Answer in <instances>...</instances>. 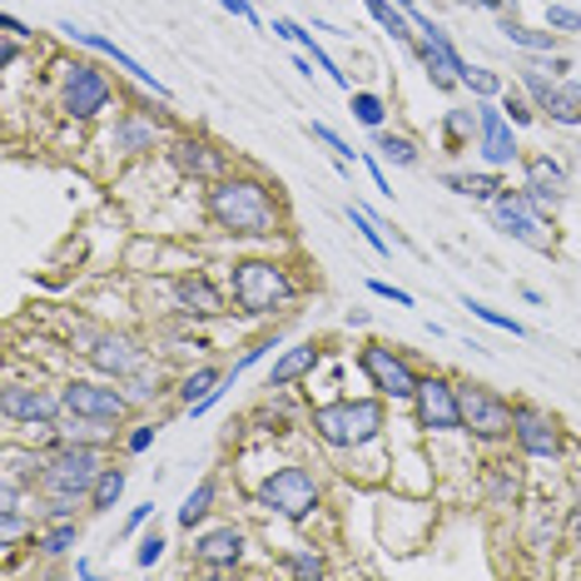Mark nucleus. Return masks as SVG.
<instances>
[{"label":"nucleus","mask_w":581,"mask_h":581,"mask_svg":"<svg viewBox=\"0 0 581 581\" xmlns=\"http://www.w3.org/2000/svg\"><path fill=\"white\" fill-rule=\"evenodd\" d=\"M492 219H497V229L507 234V239L527 244V249H537V254L557 249V239L547 234V209H541L527 190H502L497 200H492Z\"/></svg>","instance_id":"obj_6"},{"label":"nucleus","mask_w":581,"mask_h":581,"mask_svg":"<svg viewBox=\"0 0 581 581\" xmlns=\"http://www.w3.org/2000/svg\"><path fill=\"white\" fill-rule=\"evenodd\" d=\"M537 110H547L557 125H581V95L571 90V85H567V90H561V85H557V90H551L547 100L537 105Z\"/></svg>","instance_id":"obj_29"},{"label":"nucleus","mask_w":581,"mask_h":581,"mask_svg":"<svg viewBox=\"0 0 581 581\" xmlns=\"http://www.w3.org/2000/svg\"><path fill=\"white\" fill-rule=\"evenodd\" d=\"M309 135H313V140H319V144H323V150H333V160H353V150H348V144L338 140V135L329 130V125H319V120H313V125H309Z\"/></svg>","instance_id":"obj_41"},{"label":"nucleus","mask_w":581,"mask_h":581,"mask_svg":"<svg viewBox=\"0 0 581 581\" xmlns=\"http://www.w3.org/2000/svg\"><path fill=\"white\" fill-rule=\"evenodd\" d=\"M174 293H180V309L190 313V319H219V313H229L224 309V293L214 289L204 273H184V279L174 283Z\"/></svg>","instance_id":"obj_20"},{"label":"nucleus","mask_w":581,"mask_h":581,"mask_svg":"<svg viewBox=\"0 0 581 581\" xmlns=\"http://www.w3.org/2000/svg\"><path fill=\"white\" fill-rule=\"evenodd\" d=\"M368 289L378 293V299H392L398 309H412V293L408 289H392V283H383V279H368Z\"/></svg>","instance_id":"obj_46"},{"label":"nucleus","mask_w":581,"mask_h":581,"mask_svg":"<svg viewBox=\"0 0 581 581\" xmlns=\"http://www.w3.org/2000/svg\"><path fill=\"white\" fill-rule=\"evenodd\" d=\"M412 412H418V428L428 432H462V402H458V383L452 378H418L412 392Z\"/></svg>","instance_id":"obj_11"},{"label":"nucleus","mask_w":581,"mask_h":581,"mask_svg":"<svg viewBox=\"0 0 581 581\" xmlns=\"http://www.w3.org/2000/svg\"><path fill=\"white\" fill-rule=\"evenodd\" d=\"M110 105V80H105L100 65L90 61H75L65 65V80H61V110L71 120H95V115Z\"/></svg>","instance_id":"obj_10"},{"label":"nucleus","mask_w":581,"mask_h":581,"mask_svg":"<svg viewBox=\"0 0 581 581\" xmlns=\"http://www.w3.org/2000/svg\"><path fill=\"white\" fill-rule=\"evenodd\" d=\"M234 283V303H239V313H249V319H263V313L283 309V303L299 293V283H293V273L283 269V263L273 259H239L229 273Z\"/></svg>","instance_id":"obj_3"},{"label":"nucleus","mask_w":581,"mask_h":581,"mask_svg":"<svg viewBox=\"0 0 581 581\" xmlns=\"http://www.w3.org/2000/svg\"><path fill=\"white\" fill-rule=\"evenodd\" d=\"M259 507L279 512L283 521H309L319 512V482L309 467H279L259 482Z\"/></svg>","instance_id":"obj_7"},{"label":"nucleus","mask_w":581,"mask_h":581,"mask_svg":"<svg viewBox=\"0 0 581 581\" xmlns=\"http://www.w3.org/2000/svg\"><path fill=\"white\" fill-rule=\"evenodd\" d=\"M458 402H462V432H472L477 442L512 438L517 402H507L502 392H492L487 383H458Z\"/></svg>","instance_id":"obj_5"},{"label":"nucleus","mask_w":581,"mask_h":581,"mask_svg":"<svg viewBox=\"0 0 581 581\" xmlns=\"http://www.w3.org/2000/svg\"><path fill=\"white\" fill-rule=\"evenodd\" d=\"M224 378H229L224 368H194L190 378L180 383V402H184V408H194V402H204V398H209V392L219 388Z\"/></svg>","instance_id":"obj_27"},{"label":"nucleus","mask_w":581,"mask_h":581,"mask_svg":"<svg viewBox=\"0 0 581 581\" xmlns=\"http://www.w3.org/2000/svg\"><path fill=\"white\" fill-rule=\"evenodd\" d=\"M442 184H448V190H458V194H472V200H487V204L502 194V184L492 180V174H448Z\"/></svg>","instance_id":"obj_33"},{"label":"nucleus","mask_w":581,"mask_h":581,"mask_svg":"<svg viewBox=\"0 0 581 581\" xmlns=\"http://www.w3.org/2000/svg\"><path fill=\"white\" fill-rule=\"evenodd\" d=\"M348 219H353V229H358V234H363V239H368V244H373V249H378V254H392V244H388V234H383V224H378V219H373V214H368V209H358V204H348Z\"/></svg>","instance_id":"obj_35"},{"label":"nucleus","mask_w":581,"mask_h":581,"mask_svg":"<svg viewBox=\"0 0 581 581\" xmlns=\"http://www.w3.org/2000/svg\"><path fill=\"white\" fill-rule=\"evenodd\" d=\"M239 557H244V531L239 527H214V531H204V537L194 541V561L209 567V571L239 567Z\"/></svg>","instance_id":"obj_17"},{"label":"nucleus","mask_w":581,"mask_h":581,"mask_svg":"<svg viewBox=\"0 0 581 581\" xmlns=\"http://www.w3.org/2000/svg\"><path fill=\"white\" fill-rule=\"evenodd\" d=\"M373 150L383 154V160L388 164H402V170H418V144L408 140V135H378V140H373Z\"/></svg>","instance_id":"obj_28"},{"label":"nucleus","mask_w":581,"mask_h":581,"mask_svg":"<svg viewBox=\"0 0 581 581\" xmlns=\"http://www.w3.org/2000/svg\"><path fill=\"white\" fill-rule=\"evenodd\" d=\"M273 35H283V41H299L303 51H309L313 61H319V71H329V80H333V85H343V90H353V85H348V75H343L338 65H333V55L323 51L319 41H313V31H309V25H299V21H273Z\"/></svg>","instance_id":"obj_22"},{"label":"nucleus","mask_w":581,"mask_h":581,"mask_svg":"<svg viewBox=\"0 0 581 581\" xmlns=\"http://www.w3.org/2000/svg\"><path fill=\"white\" fill-rule=\"evenodd\" d=\"M512 438L527 458H557L561 452V428L547 408L537 402H517V418H512Z\"/></svg>","instance_id":"obj_12"},{"label":"nucleus","mask_w":581,"mask_h":581,"mask_svg":"<svg viewBox=\"0 0 581 581\" xmlns=\"http://www.w3.org/2000/svg\"><path fill=\"white\" fill-rule=\"evenodd\" d=\"M502 35H507L517 51H527V55H551V45H557V31H531V25H521V21H502Z\"/></svg>","instance_id":"obj_23"},{"label":"nucleus","mask_w":581,"mask_h":581,"mask_svg":"<svg viewBox=\"0 0 581 581\" xmlns=\"http://www.w3.org/2000/svg\"><path fill=\"white\" fill-rule=\"evenodd\" d=\"M269 348H279V343H273V338H254L249 348H244V358H239V363H234V368H229V378H239L244 368H254V363H259V358H263V353H269Z\"/></svg>","instance_id":"obj_44"},{"label":"nucleus","mask_w":581,"mask_h":581,"mask_svg":"<svg viewBox=\"0 0 581 581\" xmlns=\"http://www.w3.org/2000/svg\"><path fill=\"white\" fill-rule=\"evenodd\" d=\"M368 174H373V184H378L383 200H392V184H388V174H383V164H378V160H368Z\"/></svg>","instance_id":"obj_50"},{"label":"nucleus","mask_w":581,"mask_h":581,"mask_svg":"<svg viewBox=\"0 0 581 581\" xmlns=\"http://www.w3.org/2000/svg\"><path fill=\"white\" fill-rule=\"evenodd\" d=\"M467 140H477V115L472 110H448V144L462 150Z\"/></svg>","instance_id":"obj_36"},{"label":"nucleus","mask_w":581,"mask_h":581,"mask_svg":"<svg viewBox=\"0 0 581 581\" xmlns=\"http://www.w3.org/2000/svg\"><path fill=\"white\" fill-rule=\"evenodd\" d=\"M383 402L378 398H338V402H323L313 408V432H319L329 448L338 452H353V448H368L373 438L383 432Z\"/></svg>","instance_id":"obj_2"},{"label":"nucleus","mask_w":581,"mask_h":581,"mask_svg":"<svg viewBox=\"0 0 581 581\" xmlns=\"http://www.w3.org/2000/svg\"><path fill=\"white\" fill-rule=\"evenodd\" d=\"M160 557H164V537L160 531H150V537L140 541V551H135V561H140V567H154Z\"/></svg>","instance_id":"obj_45"},{"label":"nucleus","mask_w":581,"mask_h":581,"mask_svg":"<svg viewBox=\"0 0 581 581\" xmlns=\"http://www.w3.org/2000/svg\"><path fill=\"white\" fill-rule=\"evenodd\" d=\"M502 110H507V120H512V125H531V110H537V105H527L521 95L502 90Z\"/></svg>","instance_id":"obj_43"},{"label":"nucleus","mask_w":581,"mask_h":581,"mask_svg":"<svg viewBox=\"0 0 581 581\" xmlns=\"http://www.w3.org/2000/svg\"><path fill=\"white\" fill-rule=\"evenodd\" d=\"M125 482H130V472L125 467H105L100 477H95V487H90V512H110L115 502H120Z\"/></svg>","instance_id":"obj_26"},{"label":"nucleus","mask_w":581,"mask_h":581,"mask_svg":"<svg viewBox=\"0 0 581 581\" xmlns=\"http://www.w3.org/2000/svg\"><path fill=\"white\" fill-rule=\"evenodd\" d=\"M219 6H224V11H229V15H239V21L259 25V15H254V6H249V0H219Z\"/></svg>","instance_id":"obj_48"},{"label":"nucleus","mask_w":581,"mask_h":581,"mask_svg":"<svg viewBox=\"0 0 581 581\" xmlns=\"http://www.w3.org/2000/svg\"><path fill=\"white\" fill-rule=\"evenodd\" d=\"M214 497H219V482H214V477H204L200 487H194L190 497H184V507H180V527H184V531H194V527H200V521L209 517Z\"/></svg>","instance_id":"obj_24"},{"label":"nucleus","mask_w":581,"mask_h":581,"mask_svg":"<svg viewBox=\"0 0 581 581\" xmlns=\"http://www.w3.org/2000/svg\"><path fill=\"white\" fill-rule=\"evenodd\" d=\"M477 154L492 164V170H502V164L517 160V135H512V120L502 105L482 100L477 105Z\"/></svg>","instance_id":"obj_13"},{"label":"nucleus","mask_w":581,"mask_h":581,"mask_svg":"<svg viewBox=\"0 0 581 581\" xmlns=\"http://www.w3.org/2000/svg\"><path fill=\"white\" fill-rule=\"evenodd\" d=\"M363 6H368V15L383 25V31L392 35V41L412 45V31H408V25H412V15H408V11H392V0H363Z\"/></svg>","instance_id":"obj_25"},{"label":"nucleus","mask_w":581,"mask_h":581,"mask_svg":"<svg viewBox=\"0 0 581 581\" xmlns=\"http://www.w3.org/2000/svg\"><path fill=\"white\" fill-rule=\"evenodd\" d=\"M0 31H6V35H31L21 21H15V15H0Z\"/></svg>","instance_id":"obj_52"},{"label":"nucleus","mask_w":581,"mask_h":581,"mask_svg":"<svg viewBox=\"0 0 581 581\" xmlns=\"http://www.w3.org/2000/svg\"><path fill=\"white\" fill-rule=\"evenodd\" d=\"M358 368H363V378L378 388V398L412 402V392H418V373H412V363L402 358L392 343H363Z\"/></svg>","instance_id":"obj_8"},{"label":"nucleus","mask_w":581,"mask_h":581,"mask_svg":"<svg viewBox=\"0 0 581 581\" xmlns=\"http://www.w3.org/2000/svg\"><path fill=\"white\" fill-rule=\"evenodd\" d=\"M100 472H105V462H100V448H95V442H61L41 467V487H45V497H85L90 502V487Z\"/></svg>","instance_id":"obj_4"},{"label":"nucleus","mask_w":581,"mask_h":581,"mask_svg":"<svg viewBox=\"0 0 581 581\" xmlns=\"http://www.w3.org/2000/svg\"><path fill=\"white\" fill-rule=\"evenodd\" d=\"M319 368V343H293V348H283L279 358H273L269 378H263V388H293V383H303L309 373Z\"/></svg>","instance_id":"obj_19"},{"label":"nucleus","mask_w":581,"mask_h":581,"mask_svg":"<svg viewBox=\"0 0 581 581\" xmlns=\"http://www.w3.org/2000/svg\"><path fill=\"white\" fill-rule=\"evenodd\" d=\"M462 85H467L477 100H497V95H502V80L492 71H467V75H462Z\"/></svg>","instance_id":"obj_39"},{"label":"nucleus","mask_w":581,"mask_h":581,"mask_svg":"<svg viewBox=\"0 0 581 581\" xmlns=\"http://www.w3.org/2000/svg\"><path fill=\"white\" fill-rule=\"evenodd\" d=\"M65 412H75V418H90V422H105V428H115V422L130 418V392L125 388H110V383H95V378H75L65 383Z\"/></svg>","instance_id":"obj_9"},{"label":"nucleus","mask_w":581,"mask_h":581,"mask_svg":"<svg viewBox=\"0 0 581 581\" xmlns=\"http://www.w3.org/2000/svg\"><path fill=\"white\" fill-rule=\"evenodd\" d=\"M462 309L472 313V319H482V323H492V329H502V333H512V338H527V329H521L512 313H497L492 303H482V299H472V293H462Z\"/></svg>","instance_id":"obj_31"},{"label":"nucleus","mask_w":581,"mask_h":581,"mask_svg":"<svg viewBox=\"0 0 581 581\" xmlns=\"http://www.w3.org/2000/svg\"><path fill=\"white\" fill-rule=\"evenodd\" d=\"M85 353H90V358L100 363V368L110 373V378H120V383L130 378L135 368H144V348H135V343L120 338V333H115V338H100L95 348H85Z\"/></svg>","instance_id":"obj_21"},{"label":"nucleus","mask_w":581,"mask_h":581,"mask_svg":"<svg viewBox=\"0 0 581 581\" xmlns=\"http://www.w3.org/2000/svg\"><path fill=\"white\" fill-rule=\"evenodd\" d=\"M170 154H174V164H180V174H190V180H200V184H219L224 174H229V154H224L219 144L200 140V135H184Z\"/></svg>","instance_id":"obj_15"},{"label":"nucleus","mask_w":581,"mask_h":581,"mask_svg":"<svg viewBox=\"0 0 581 581\" xmlns=\"http://www.w3.org/2000/svg\"><path fill=\"white\" fill-rule=\"evenodd\" d=\"M517 492H521L517 467H512V462H497V487H492V502H497V507H512V502H517Z\"/></svg>","instance_id":"obj_38"},{"label":"nucleus","mask_w":581,"mask_h":581,"mask_svg":"<svg viewBox=\"0 0 581 581\" xmlns=\"http://www.w3.org/2000/svg\"><path fill=\"white\" fill-rule=\"evenodd\" d=\"M61 31H65V35H71V41H75V45H90V51H95V55H105V61H115V65H120V71H125V75H130V80H140V85H144V90H154V95H160V100H170V90H164V85H160V80H154V71H144V65H140V61H135V55H130V51H120V45H115V41H110V35H95V31H80V25H71V21H65V25H61Z\"/></svg>","instance_id":"obj_16"},{"label":"nucleus","mask_w":581,"mask_h":581,"mask_svg":"<svg viewBox=\"0 0 581 581\" xmlns=\"http://www.w3.org/2000/svg\"><path fill=\"white\" fill-rule=\"evenodd\" d=\"M154 144V125H144V120H120L115 125V150H125V154H140V150H150Z\"/></svg>","instance_id":"obj_30"},{"label":"nucleus","mask_w":581,"mask_h":581,"mask_svg":"<svg viewBox=\"0 0 581 581\" xmlns=\"http://www.w3.org/2000/svg\"><path fill=\"white\" fill-rule=\"evenodd\" d=\"M150 512H154V502H144V507H135V512H130V521H125V537H130V531H140L144 521H150Z\"/></svg>","instance_id":"obj_49"},{"label":"nucleus","mask_w":581,"mask_h":581,"mask_svg":"<svg viewBox=\"0 0 581 581\" xmlns=\"http://www.w3.org/2000/svg\"><path fill=\"white\" fill-rule=\"evenodd\" d=\"M571 537H581V497L571 502Z\"/></svg>","instance_id":"obj_53"},{"label":"nucleus","mask_w":581,"mask_h":581,"mask_svg":"<svg viewBox=\"0 0 581 581\" xmlns=\"http://www.w3.org/2000/svg\"><path fill=\"white\" fill-rule=\"evenodd\" d=\"M15 41H21V35H6V45H0V61H6V65L21 61V45H15Z\"/></svg>","instance_id":"obj_51"},{"label":"nucleus","mask_w":581,"mask_h":581,"mask_svg":"<svg viewBox=\"0 0 581 581\" xmlns=\"http://www.w3.org/2000/svg\"><path fill=\"white\" fill-rule=\"evenodd\" d=\"M154 432H160V428H154V422H140V428H135L130 438H125V452H144V448H150V442H154Z\"/></svg>","instance_id":"obj_47"},{"label":"nucleus","mask_w":581,"mask_h":581,"mask_svg":"<svg viewBox=\"0 0 581 581\" xmlns=\"http://www.w3.org/2000/svg\"><path fill=\"white\" fill-rule=\"evenodd\" d=\"M125 388H130V398L135 402H150V398H160V373H150V363H144V368H135L130 378H125Z\"/></svg>","instance_id":"obj_37"},{"label":"nucleus","mask_w":581,"mask_h":581,"mask_svg":"<svg viewBox=\"0 0 581 581\" xmlns=\"http://www.w3.org/2000/svg\"><path fill=\"white\" fill-rule=\"evenodd\" d=\"M398 11H412V0H398Z\"/></svg>","instance_id":"obj_54"},{"label":"nucleus","mask_w":581,"mask_h":581,"mask_svg":"<svg viewBox=\"0 0 581 581\" xmlns=\"http://www.w3.org/2000/svg\"><path fill=\"white\" fill-rule=\"evenodd\" d=\"M527 194L541 204V209H557L567 200V170H561L551 154H531L527 160Z\"/></svg>","instance_id":"obj_18"},{"label":"nucleus","mask_w":581,"mask_h":581,"mask_svg":"<svg viewBox=\"0 0 581 581\" xmlns=\"http://www.w3.org/2000/svg\"><path fill=\"white\" fill-rule=\"evenodd\" d=\"M0 412H6V422H15V428H51L55 412H65V398H55V392L45 388H6L0 392Z\"/></svg>","instance_id":"obj_14"},{"label":"nucleus","mask_w":581,"mask_h":581,"mask_svg":"<svg viewBox=\"0 0 581 581\" xmlns=\"http://www.w3.org/2000/svg\"><path fill=\"white\" fill-rule=\"evenodd\" d=\"M348 110H353V120L358 125L378 130L383 115H388V105H383V95H373V90H348Z\"/></svg>","instance_id":"obj_32"},{"label":"nucleus","mask_w":581,"mask_h":581,"mask_svg":"<svg viewBox=\"0 0 581 581\" xmlns=\"http://www.w3.org/2000/svg\"><path fill=\"white\" fill-rule=\"evenodd\" d=\"M209 219L224 234H244V239H269L283 229V209L273 200V190L249 174H224L209 190Z\"/></svg>","instance_id":"obj_1"},{"label":"nucleus","mask_w":581,"mask_h":581,"mask_svg":"<svg viewBox=\"0 0 581 581\" xmlns=\"http://www.w3.org/2000/svg\"><path fill=\"white\" fill-rule=\"evenodd\" d=\"M547 31L581 35V15H577V11H567V6H547Z\"/></svg>","instance_id":"obj_40"},{"label":"nucleus","mask_w":581,"mask_h":581,"mask_svg":"<svg viewBox=\"0 0 581 581\" xmlns=\"http://www.w3.org/2000/svg\"><path fill=\"white\" fill-rule=\"evenodd\" d=\"M75 541H80V527H75V517H71V521H55V527L45 531V537L35 541V547H41L45 557H65V551L75 547Z\"/></svg>","instance_id":"obj_34"},{"label":"nucleus","mask_w":581,"mask_h":581,"mask_svg":"<svg viewBox=\"0 0 581 581\" xmlns=\"http://www.w3.org/2000/svg\"><path fill=\"white\" fill-rule=\"evenodd\" d=\"M289 571H293V577H323L329 567H323L319 551H293V557H289Z\"/></svg>","instance_id":"obj_42"}]
</instances>
